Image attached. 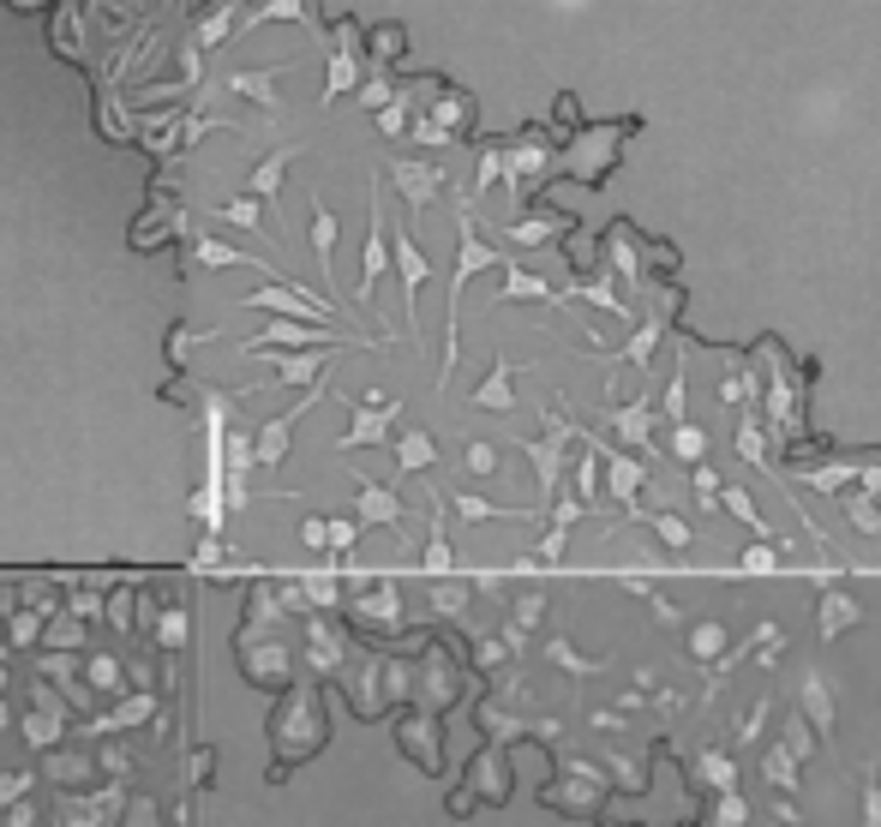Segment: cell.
<instances>
[{"mask_svg":"<svg viewBox=\"0 0 881 827\" xmlns=\"http://www.w3.org/2000/svg\"><path fill=\"white\" fill-rule=\"evenodd\" d=\"M324 737H330L324 696H318L312 684H294L283 702H276V714H271V749H276V756H271V780H283L294 761L318 756Z\"/></svg>","mask_w":881,"mask_h":827,"instance_id":"1","label":"cell"}]
</instances>
